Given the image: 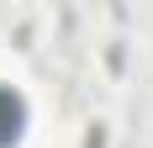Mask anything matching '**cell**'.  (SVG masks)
Wrapping results in <instances>:
<instances>
[{"instance_id":"6da1fadb","label":"cell","mask_w":153,"mask_h":148,"mask_svg":"<svg viewBox=\"0 0 153 148\" xmlns=\"http://www.w3.org/2000/svg\"><path fill=\"white\" fill-rule=\"evenodd\" d=\"M27 127V101L16 95L11 85H0V148H11Z\"/></svg>"}]
</instances>
